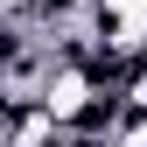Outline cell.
<instances>
[{
    "label": "cell",
    "mask_w": 147,
    "mask_h": 147,
    "mask_svg": "<svg viewBox=\"0 0 147 147\" xmlns=\"http://www.w3.org/2000/svg\"><path fill=\"white\" fill-rule=\"evenodd\" d=\"M126 105H133V112H147V56L133 63V77H126Z\"/></svg>",
    "instance_id": "6da1fadb"
}]
</instances>
